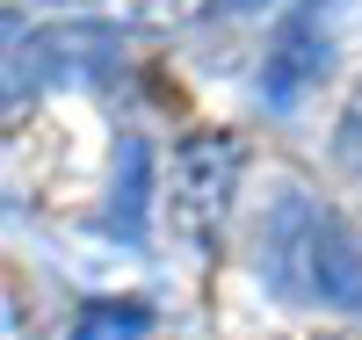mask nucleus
Returning <instances> with one entry per match:
<instances>
[{"label":"nucleus","instance_id":"obj_4","mask_svg":"<svg viewBox=\"0 0 362 340\" xmlns=\"http://www.w3.org/2000/svg\"><path fill=\"white\" fill-rule=\"evenodd\" d=\"M116 51H124V37H116L109 22H58V29H37V37H22L8 51V73L22 87H44V80H95L116 66Z\"/></svg>","mask_w":362,"mask_h":340},{"label":"nucleus","instance_id":"obj_3","mask_svg":"<svg viewBox=\"0 0 362 340\" xmlns=\"http://www.w3.org/2000/svg\"><path fill=\"white\" fill-rule=\"evenodd\" d=\"M326 66H334V0H305L276 29V44L261 58V102L268 109H297L326 80Z\"/></svg>","mask_w":362,"mask_h":340},{"label":"nucleus","instance_id":"obj_10","mask_svg":"<svg viewBox=\"0 0 362 340\" xmlns=\"http://www.w3.org/2000/svg\"><path fill=\"white\" fill-rule=\"evenodd\" d=\"M15 102H22V80H15V73H0V116H8Z\"/></svg>","mask_w":362,"mask_h":340},{"label":"nucleus","instance_id":"obj_5","mask_svg":"<svg viewBox=\"0 0 362 340\" xmlns=\"http://www.w3.org/2000/svg\"><path fill=\"white\" fill-rule=\"evenodd\" d=\"M153 333V312L138 297H95L73 312V340H145Z\"/></svg>","mask_w":362,"mask_h":340},{"label":"nucleus","instance_id":"obj_7","mask_svg":"<svg viewBox=\"0 0 362 340\" xmlns=\"http://www.w3.org/2000/svg\"><path fill=\"white\" fill-rule=\"evenodd\" d=\"M334 160H341L348 174H362V87L348 95V109H341V131H334Z\"/></svg>","mask_w":362,"mask_h":340},{"label":"nucleus","instance_id":"obj_8","mask_svg":"<svg viewBox=\"0 0 362 340\" xmlns=\"http://www.w3.org/2000/svg\"><path fill=\"white\" fill-rule=\"evenodd\" d=\"M22 44V15L15 8H0V66H8V51Z\"/></svg>","mask_w":362,"mask_h":340},{"label":"nucleus","instance_id":"obj_2","mask_svg":"<svg viewBox=\"0 0 362 340\" xmlns=\"http://www.w3.org/2000/svg\"><path fill=\"white\" fill-rule=\"evenodd\" d=\"M239 174H247V145H239L232 131H196V138H181L174 152V232L196 246V254H218V239L232 225V189H239Z\"/></svg>","mask_w":362,"mask_h":340},{"label":"nucleus","instance_id":"obj_6","mask_svg":"<svg viewBox=\"0 0 362 340\" xmlns=\"http://www.w3.org/2000/svg\"><path fill=\"white\" fill-rule=\"evenodd\" d=\"M145 167H153V152L131 138L124 160H116V210H109V225L131 232V239H138V225H145Z\"/></svg>","mask_w":362,"mask_h":340},{"label":"nucleus","instance_id":"obj_1","mask_svg":"<svg viewBox=\"0 0 362 340\" xmlns=\"http://www.w3.org/2000/svg\"><path fill=\"white\" fill-rule=\"evenodd\" d=\"M261 275L283 304H319V312L362 319V239L341 210L290 189L261 225Z\"/></svg>","mask_w":362,"mask_h":340},{"label":"nucleus","instance_id":"obj_9","mask_svg":"<svg viewBox=\"0 0 362 340\" xmlns=\"http://www.w3.org/2000/svg\"><path fill=\"white\" fill-rule=\"evenodd\" d=\"M254 8H268V0H210V22H232V15H254Z\"/></svg>","mask_w":362,"mask_h":340}]
</instances>
